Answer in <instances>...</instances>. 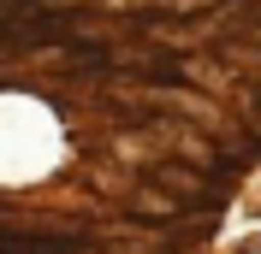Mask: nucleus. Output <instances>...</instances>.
Returning <instances> with one entry per match:
<instances>
[{
	"mask_svg": "<svg viewBox=\"0 0 261 254\" xmlns=\"http://www.w3.org/2000/svg\"><path fill=\"white\" fill-rule=\"evenodd\" d=\"M83 237L71 231H42V237H18V231H0V254H77Z\"/></svg>",
	"mask_w": 261,
	"mask_h": 254,
	"instance_id": "1",
	"label": "nucleus"
},
{
	"mask_svg": "<svg viewBox=\"0 0 261 254\" xmlns=\"http://www.w3.org/2000/svg\"><path fill=\"white\" fill-rule=\"evenodd\" d=\"M166 183V195H172V201H208L214 195V183L202 172H190V166H161V172H154Z\"/></svg>",
	"mask_w": 261,
	"mask_h": 254,
	"instance_id": "2",
	"label": "nucleus"
},
{
	"mask_svg": "<svg viewBox=\"0 0 261 254\" xmlns=\"http://www.w3.org/2000/svg\"><path fill=\"white\" fill-rule=\"evenodd\" d=\"M137 213H154V219H178V201H172V195H137Z\"/></svg>",
	"mask_w": 261,
	"mask_h": 254,
	"instance_id": "3",
	"label": "nucleus"
},
{
	"mask_svg": "<svg viewBox=\"0 0 261 254\" xmlns=\"http://www.w3.org/2000/svg\"><path fill=\"white\" fill-rule=\"evenodd\" d=\"M244 254H261V242H249V248H244Z\"/></svg>",
	"mask_w": 261,
	"mask_h": 254,
	"instance_id": "4",
	"label": "nucleus"
}]
</instances>
